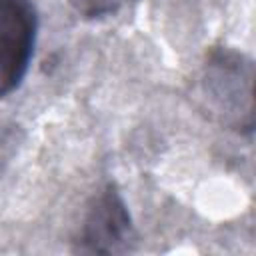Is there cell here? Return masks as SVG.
<instances>
[{
	"label": "cell",
	"mask_w": 256,
	"mask_h": 256,
	"mask_svg": "<svg viewBox=\"0 0 256 256\" xmlns=\"http://www.w3.org/2000/svg\"><path fill=\"white\" fill-rule=\"evenodd\" d=\"M206 90L220 114L242 112V98L252 102V66L238 56H222L208 66Z\"/></svg>",
	"instance_id": "3"
},
{
	"label": "cell",
	"mask_w": 256,
	"mask_h": 256,
	"mask_svg": "<svg viewBox=\"0 0 256 256\" xmlns=\"http://www.w3.org/2000/svg\"><path fill=\"white\" fill-rule=\"evenodd\" d=\"M126 0H70V4L84 16H104L118 10Z\"/></svg>",
	"instance_id": "4"
},
{
	"label": "cell",
	"mask_w": 256,
	"mask_h": 256,
	"mask_svg": "<svg viewBox=\"0 0 256 256\" xmlns=\"http://www.w3.org/2000/svg\"><path fill=\"white\" fill-rule=\"evenodd\" d=\"M132 240L128 212L116 192H104L90 210L80 242L86 252H124Z\"/></svg>",
	"instance_id": "2"
},
{
	"label": "cell",
	"mask_w": 256,
	"mask_h": 256,
	"mask_svg": "<svg viewBox=\"0 0 256 256\" xmlns=\"http://www.w3.org/2000/svg\"><path fill=\"white\" fill-rule=\"evenodd\" d=\"M36 40V12L30 0H0V98L26 76Z\"/></svg>",
	"instance_id": "1"
}]
</instances>
